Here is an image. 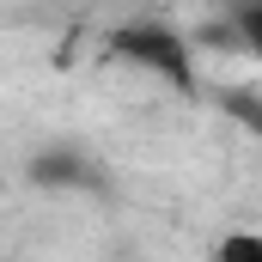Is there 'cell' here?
Wrapping results in <instances>:
<instances>
[{
    "label": "cell",
    "mask_w": 262,
    "mask_h": 262,
    "mask_svg": "<svg viewBox=\"0 0 262 262\" xmlns=\"http://www.w3.org/2000/svg\"><path fill=\"white\" fill-rule=\"evenodd\" d=\"M116 49H122L134 67H152V73L189 85V43H183L171 25H128V31H116Z\"/></svg>",
    "instance_id": "obj_1"
},
{
    "label": "cell",
    "mask_w": 262,
    "mask_h": 262,
    "mask_svg": "<svg viewBox=\"0 0 262 262\" xmlns=\"http://www.w3.org/2000/svg\"><path fill=\"white\" fill-rule=\"evenodd\" d=\"M213 262H262V232H226L213 244Z\"/></svg>",
    "instance_id": "obj_2"
},
{
    "label": "cell",
    "mask_w": 262,
    "mask_h": 262,
    "mask_svg": "<svg viewBox=\"0 0 262 262\" xmlns=\"http://www.w3.org/2000/svg\"><path fill=\"white\" fill-rule=\"evenodd\" d=\"M232 37H238V43H244V49L262 61V6H244V12L232 18Z\"/></svg>",
    "instance_id": "obj_3"
}]
</instances>
